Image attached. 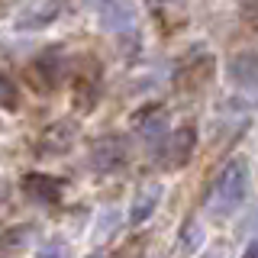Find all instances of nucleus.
Returning <instances> with one entry per match:
<instances>
[{"mask_svg": "<svg viewBox=\"0 0 258 258\" xmlns=\"http://www.w3.org/2000/svg\"><path fill=\"white\" fill-rule=\"evenodd\" d=\"M248 197V168L242 161H229L213 184V210L216 213H236Z\"/></svg>", "mask_w": 258, "mask_h": 258, "instance_id": "nucleus-1", "label": "nucleus"}, {"mask_svg": "<svg viewBox=\"0 0 258 258\" xmlns=\"http://www.w3.org/2000/svg\"><path fill=\"white\" fill-rule=\"evenodd\" d=\"M87 4L97 10L103 29L110 32H129L136 26V7L133 0H87Z\"/></svg>", "mask_w": 258, "mask_h": 258, "instance_id": "nucleus-2", "label": "nucleus"}, {"mask_svg": "<svg viewBox=\"0 0 258 258\" xmlns=\"http://www.w3.org/2000/svg\"><path fill=\"white\" fill-rule=\"evenodd\" d=\"M91 165L97 171H116V168L126 165V142L119 136H110V139H100L91 152Z\"/></svg>", "mask_w": 258, "mask_h": 258, "instance_id": "nucleus-3", "label": "nucleus"}, {"mask_svg": "<svg viewBox=\"0 0 258 258\" xmlns=\"http://www.w3.org/2000/svg\"><path fill=\"white\" fill-rule=\"evenodd\" d=\"M23 190H26V197L32 204H42V207H52V204L61 200V184L48 174H26Z\"/></svg>", "mask_w": 258, "mask_h": 258, "instance_id": "nucleus-4", "label": "nucleus"}, {"mask_svg": "<svg viewBox=\"0 0 258 258\" xmlns=\"http://www.w3.org/2000/svg\"><path fill=\"white\" fill-rule=\"evenodd\" d=\"M229 78L245 91H258V52H239L229 61Z\"/></svg>", "mask_w": 258, "mask_h": 258, "instance_id": "nucleus-5", "label": "nucleus"}, {"mask_svg": "<svg viewBox=\"0 0 258 258\" xmlns=\"http://www.w3.org/2000/svg\"><path fill=\"white\" fill-rule=\"evenodd\" d=\"M194 142H197V133H194L190 126L174 129V133L165 139V145H161V155L168 152V165H184V161L190 158V152H194Z\"/></svg>", "mask_w": 258, "mask_h": 258, "instance_id": "nucleus-6", "label": "nucleus"}, {"mask_svg": "<svg viewBox=\"0 0 258 258\" xmlns=\"http://www.w3.org/2000/svg\"><path fill=\"white\" fill-rule=\"evenodd\" d=\"M158 204H161V187H158V184H152V187H145L139 197L133 200V210H129V223H133V226H142V223L158 210Z\"/></svg>", "mask_w": 258, "mask_h": 258, "instance_id": "nucleus-7", "label": "nucleus"}, {"mask_svg": "<svg viewBox=\"0 0 258 258\" xmlns=\"http://www.w3.org/2000/svg\"><path fill=\"white\" fill-rule=\"evenodd\" d=\"M139 136L149 145H155V149H161L165 145V139L171 133H168V116L165 113H152V116H142L139 119Z\"/></svg>", "mask_w": 258, "mask_h": 258, "instance_id": "nucleus-8", "label": "nucleus"}, {"mask_svg": "<svg viewBox=\"0 0 258 258\" xmlns=\"http://www.w3.org/2000/svg\"><path fill=\"white\" fill-rule=\"evenodd\" d=\"M58 13H61V4H48V7H42V10L26 13L20 26H23V29H42V26H48V23H52Z\"/></svg>", "mask_w": 258, "mask_h": 258, "instance_id": "nucleus-9", "label": "nucleus"}, {"mask_svg": "<svg viewBox=\"0 0 258 258\" xmlns=\"http://www.w3.org/2000/svg\"><path fill=\"white\" fill-rule=\"evenodd\" d=\"M0 107H16V87L0 75Z\"/></svg>", "mask_w": 258, "mask_h": 258, "instance_id": "nucleus-10", "label": "nucleus"}, {"mask_svg": "<svg viewBox=\"0 0 258 258\" xmlns=\"http://www.w3.org/2000/svg\"><path fill=\"white\" fill-rule=\"evenodd\" d=\"M39 258H71V255H68V245H64V242H48L42 252H39Z\"/></svg>", "mask_w": 258, "mask_h": 258, "instance_id": "nucleus-11", "label": "nucleus"}, {"mask_svg": "<svg viewBox=\"0 0 258 258\" xmlns=\"http://www.w3.org/2000/svg\"><path fill=\"white\" fill-rule=\"evenodd\" d=\"M242 258H258V232L245 242V248H242Z\"/></svg>", "mask_w": 258, "mask_h": 258, "instance_id": "nucleus-12", "label": "nucleus"}, {"mask_svg": "<svg viewBox=\"0 0 258 258\" xmlns=\"http://www.w3.org/2000/svg\"><path fill=\"white\" fill-rule=\"evenodd\" d=\"M4 194H7V184H4V181H0V197H4Z\"/></svg>", "mask_w": 258, "mask_h": 258, "instance_id": "nucleus-13", "label": "nucleus"}, {"mask_svg": "<svg viewBox=\"0 0 258 258\" xmlns=\"http://www.w3.org/2000/svg\"><path fill=\"white\" fill-rule=\"evenodd\" d=\"M213 258H223V252H213Z\"/></svg>", "mask_w": 258, "mask_h": 258, "instance_id": "nucleus-14", "label": "nucleus"}]
</instances>
